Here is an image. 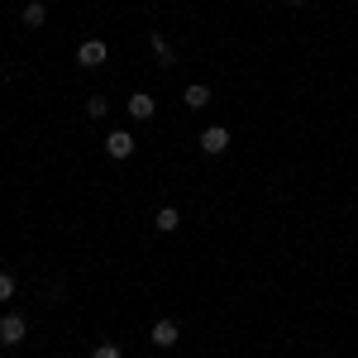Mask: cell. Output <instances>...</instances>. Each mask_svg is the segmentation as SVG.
<instances>
[{
	"label": "cell",
	"instance_id": "11",
	"mask_svg": "<svg viewBox=\"0 0 358 358\" xmlns=\"http://www.w3.org/2000/svg\"><path fill=\"white\" fill-rule=\"evenodd\" d=\"M86 115H91V120H106V115H110V101H106V96H91V101H86Z\"/></svg>",
	"mask_w": 358,
	"mask_h": 358
},
{
	"label": "cell",
	"instance_id": "2",
	"mask_svg": "<svg viewBox=\"0 0 358 358\" xmlns=\"http://www.w3.org/2000/svg\"><path fill=\"white\" fill-rule=\"evenodd\" d=\"M134 148H138V138L129 134V129H110V134H106V158H115V163H129Z\"/></svg>",
	"mask_w": 358,
	"mask_h": 358
},
{
	"label": "cell",
	"instance_id": "13",
	"mask_svg": "<svg viewBox=\"0 0 358 358\" xmlns=\"http://www.w3.org/2000/svg\"><path fill=\"white\" fill-rule=\"evenodd\" d=\"M15 301V273H0V306Z\"/></svg>",
	"mask_w": 358,
	"mask_h": 358
},
{
	"label": "cell",
	"instance_id": "8",
	"mask_svg": "<svg viewBox=\"0 0 358 358\" xmlns=\"http://www.w3.org/2000/svg\"><path fill=\"white\" fill-rule=\"evenodd\" d=\"M153 115H158V101L148 91H134L129 96V120H153Z\"/></svg>",
	"mask_w": 358,
	"mask_h": 358
},
{
	"label": "cell",
	"instance_id": "3",
	"mask_svg": "<svg viewBox=\"0 0 358 358\" xmlns=\"http://www.w3.org/2000/svg\"><path fill=\"white\" fill-rule=\"evenodd\" d=\"M196 143H201V153H206V158H220L224 148H229V129H224V124H210V129H201Z\"/></svg>",
	"mask_w": 358,
	"mask_h": 358
},
{
	"label": "cell",
	"instance_id": "9",
	"mask_svg": "<svg viewBox=\"0 0 358 358\" xmlns=\"http://www.w3.org/2000/svg\"><path fill=\"white\" fill-rule=\"evenodd\" d=\"M182 106H187V110H206V106H210V86L192 82L187 91H182Z\"/></svg>",
	"mask_w": 358,
	"mask_h": 358
},
{
	"label": "cell",
	"instance_id": "10",
	"mask_svg": "<svg viewBox=\"0 0 358 358\" xmlns=\"http://www.w3.org/2000/svg\"><path fill=\"white\" fill-rule=\"evenodd\" d=\"M153 229H158V234H177V229H182V210H177V206H163V210L153 215Z\"/></svg>",
	"mask_w": 358,
	"mask_h": 358
},
{
	"label": "cell",
	"instance_id": "1",
	"mask_svg": "<svg viewBox=\"0 0 358 358\" xmlns=\"http://www.w3.org/2000/svg\"><path fill=\"white\" fill-rule=\"evenodd\" d=\"M29 334V320L20 310H10V315H0V349H20Z\"/></svg>",
	"mask_w": 358,
	"mask_h": 358
},
{
	"label": "cell",
	"instance_id": "6",
	"mask_svg": "<svg viewBox=\"0 0 358 358\" xmlns=\"http://www.w3.org/2000/svg\"><path fill=\"white\" fill-rule=\"evenodd\" d=\"M106 57H110V48H106L101 38H86V43H77V62H82V67H101Z\"/></svg>",
	"mask_w": 358,
	"mask_h": 358
},
{
	"label": "cell",
	"instance_id": "14",
	"mask_svg": "<svg viewBox=\"0 0 358 358\" xmlns=\"http://www.w3.org/2000/svg\"><path fill=\"white\" fill-rule=\"evenodd\" d=\"M287 5H306V0H287Z\"/></svg>",
	"mask_w": 358,
	"mask_h": 358
},
{
	"label": "cell",
	"instance_id": "5",
	"mask_svg": "<svg viewBox=\"0 0 358 358\" xmlns=\"http://www.w3.org/2000/svg\"><path fill=\"white\" fill-rule=\"evenodd\" d=\"M148 48H153V57H158L163 67H172V62H177V48H172V38H167L163 29H148Z\"/></svg>",
	"mask_w": 358,
	"mask_h": 358
},
{
	"label": "cell",
	"instance_id": "12",
	"mask_svg": "<svg viewBox=\"0 0 358 358\" xmlns=\"http://www.w3.org/2000/svg\"><path fill=\"white\" fill-rule=\"evenodd\" d=\"M91 358H124V354H120V344H115V339H101V344L91 349Z\"/></svg>",
	"mask_w": 358,
	"mask_h": 358
},
{
	"label": "cell",
	"instance_id": "7",
	"mask_svg": "<svg viewBox=\"0 0 358 358\" xmlns=\"http://www.w3.org/2000/svg\"><path fill=\"white\" fill-rule=\"evenodd\" d=\"M20 24H24V29H43V24H48V5H43V0H24Z\"/></svg>",
	"mask_w": 358,
	"mask_h": 358
},
{
	"label": "cell",
	"instance_id": "4",
	"mask_svg": "<svg viewBox=\"0 0 358 358\" xmlns=\"http://www.w3.org/2000/svg\"><path fill=\"white\" fill-rule=\"evenodd\" d=\"M148 339H153V349H177V339H182V325H177V320H153Z\"/></svg>",
	"mask_w": 358,
	"mask_h": 358
}]
</instances>
